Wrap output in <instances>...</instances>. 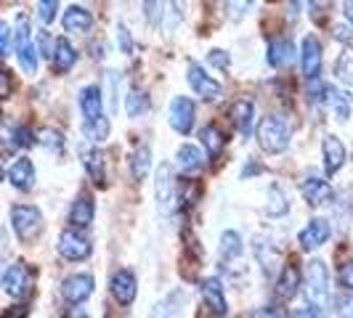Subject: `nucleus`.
<instances>
[{"instance_id": "nucleus-27", "label": "nucleus", "mask_w": 353, "mask_h": 318, "mask_svg": "<svg viewBox=\"0 0 353 318\" xmlns=\"http://www.w3.org/2000/svg\"><path fill=\"white\" fill-rule=\"evenodd\" d=\"M327 104L332 106V114H335L337 123H348L353 114V96L340 88L327 85Z\"/></svg>"}, {"instance_id": "nucleus-41", "label": "nucleus", "mask_w": 353, "mask_h": 318, "mask_svg": "<svg viewBox=\"0 0 353 318\" xmlns=\"http://www.w3.org/2000/svg\"><path fill=\"white\" fill-rule=\"evenodd\" d=\"M250 6H252V0H226V11H229V17L234 21H239V19L245 17V11H248Z\"/></svg>"}, {"instance_id": "nucleus-48", "label": "nucleus", "mask_w": 353, "mask_h": 318, "mask_svg": "<svg viewBox=\"0 0 353 318\" xmlns=\"http://www.w3.org/2000/svg\"><path fill=\"white\" fill-rule=\"evenodd\" d=\"M51 45H53L51 35H48V32H40V51H37V53H43L46 59H51V51H53Z\"/></svg>"}, {"instance_id": "nucleus-25", "label": "nucleus", "mask_w": 353, "mask_h": 318, "mask_svg": "<svg viewBox=\"0 0 353 318\" xmlns=\"http://www.w3.org/2000/svg\"><path fill=\"white\" fill-rule=\"evenodd\" d=\"M301 64H303V74L311 80V77H319L321 72V45L314 35L303 37L301 45Z\"/></svg>"}, {"instance_id": "nucleus-4", "label": "nucleus", "mask_w": 353, "mask_h": 318, "mask_svg": "<svg viewBox=\"0 0 353 318\" xmlns=\"http://www.w3.org/2000/svg\"><path fill=\"white\" fill-rule=\"evenodd\" d=\"M305 300L311 308H316L321 313V308L330 305V273H327V265L321 260H311L308 271H305Z\"/></svg>"}, {"instance_id": "nucleus-50", "label": "nucleus", "mask_w": 353, "mask_h": 318, "mask_svg": "<svg viewBox=\"0 0 353 318\" xmlns=\"http://www.w3.org/2000/svg\"><path fill=\"white\" fill-rule=\"evenodd\" d=\"M90 48H93V59H96V61H104V45H101V43H93V45H90Z\"/></svg>"}, {"instance_id": "nucleus-34", "label": "nucleus", "mask_w": 353, "mask_h": 318, "mask_svg": "<svg viewBox=\"0 0 353 318\" xmlns=\"http://www.w3.org/2000/svg\"><path fill=\"white\" fill-rule=\"evenodd\" d=\"M83 136L90 143H104L109 138V120L104 114L96 117V120H83Z\"/></svg>"}, {"instance_id": "nucleus-19", "label": "nucleus", "mask_w": 353, "mask_h": 318, "mask_svg": "<svg viewBox=\"0 0 353 318\" xmlns=\"http://www.w3.org/2000/svg\"><path fill=\"white\" fill-rule=\"evenodd\" d=\"M229 117L234 127L239 130V136L250 138L252 136V127H255V104L248 101V98H236L229 109Z\"/></svg>"}, {"instance_id": "nucleus-18", "label": "nucleus", "mask_w": 353, "mask_h": 318, "mask_svg": "<svg viewBox=\"0 0 353 318\" xmlns=\"http://www.w3.org/2000/svg\"><path fill=\"white\" fill-rule=\"evenodd\" d=\"M8 183L17 189V191H32L35 189V165L32 159L19 157L11 167H8Z\"/></svg>"}, {"instance_id": "nucleus-21", "label": "nucleus", "mask_w": 353, "mask_h": 318, "mask_svg": "<svg viewBox=\"0 0 353 318\" xmlns=\"http://www.w3.org/2000/svg\"><path fill=\"white\" fill-rule=\"evenodd\" d=\"M301 289V268L292 263H287L279 271V279H276V300L290 302Z\"/></svg>"}, {"instance_id": "nucleus-3", "label": "nucleus", "mask_w": 353, "mask_h": 318, "mask_svg": "<svg viewBox=\"0 0 353 318\" xmlns=\"http://www.w3.org/2000/svg\"><path fill=\"white\" fill-rule=\"evenodd\" d=\"M11 229L17 233V239L21 244H30L35 242L37 236L46 229V220H43V212L32 207V204H14L11 207Z\"/></svg>"}, {"instance_id": "nucleus-15", "label": "nucleus", "mask_w": 353, "mask_h": 318, "mask_svg": "<svg viewBox=\"0 0 353 318\" xmlns=\"http://www.w3.org/2000/svg\"><path fill=\"white\" fill-rule=\"evenodd\" d=\"M199 292H202V300L210 308L212 316H226L229 313V302H226V292H223V284L218 282L215 276L205 279L199 284Z\"/></svg>"}, {"instance_id": "nucleus-46", "label": "nucleus", "mask_w": 353, "mask_h": 318, "mask_svg": "<svg viewBox=\"0 0 353 318\" xmlns=\"http://www.w3.org/2000/svg\"><path fill=\"white\" fill-rule=\"evenodd\" d=\"M332 37L340 40L343 45H353V27L351 30H348V27H335V30H332Z\"/></svg>"}, {"instance_id": "nucleus-20", "label": "nucleus", "mask_w": 353, "mask_h": 318, "mask_svg": "<svg viewBox=\"0 0 353 318\" xmlns=\"http://www.w3.org/2000/svg\"><path fill=\"white\" fill-rule=\"evenodd\" d=\"M80 162H83V167H85V173L90 176V180L96 183V186H106V165H104V154L96 149V146H80Z\"/></svg>"}, {"instance_id": "nucleus-33", "label": "nucleus", "mask_w": 353, "mask_h": 318, "mask_svg": "<svg viewBox=\"0 0 353 318\" xmlns=\"http://www.w3.org/2000/svg\"><path fill=\"white\" fill-rule=\"evenodd\" d=\"M152 170V151L146 146H139L133 154H130V176L133 180H143Z\"/></svg>"}, {"instance_id": "nucleus-1", "label": "nucleus", "mask_w": 353, "mask_h": 318, "mask_svg": "<svg viewBox=\"0 0 353 318\" xmlns=\"http://www.w3.org/2000/svg\"><path fill=\"white\" fill-rule=\"evenodd\" d=\"M255 136H258V146L265 154H284L290 149V141H292V127L284 117L271 114V117L261 120Z\"/></svg>"}, {"instance_id": "nucleus-17", "label": "nucleus", "mask_w": 353, "mask_h": 318, "mask_svg": "<svg viewBox=\"0 0 353 318\" xmlns=\"http://www.w3.org/2000/svg\"><path fill=\"white\" fill-rule=\"evenodd\" d=\"M321 157H324V173L332 178L340 173V167L345 165L348 154H345V146L337 136H327L324 143H321Z\"/></svg>"}, {"instance_id": "nucleus-44", "label": "nucleus", "mask_w": 353, "mask_h": 318, "mask_svg": "<svg viewBox=\"0 0 353 318\" xmlns=\"http://www.w3.org/2000/svg\"><path fill=\"white\" fill-rule=\"evenodd\" d=\"M117 43H120V51L125 53V56H133V37H130V32H128V27H123L120 24V30H117Z\"/></svg>"}, {"instance_id": "nucleus-13", "label": "nucleus", "mask_w": 353, "mask_h": 318, "mask_svg": "<svg viewBox=\"0 0 353 318\" xmlns=\"http://www.w3.org/2000/svg\"><path fill=\"white\" fill-rule=\"evenodd\" d=\"M330 236H332V226L324 220V218H311L308 220V226L298 233V242H301L303 249H319L324 247L327 242H330Z\"/></svg>"}, {"instance_id": "nucleus-37", "label": "nucleus", "mask_w": 353, "mask_h": 318, "mask_svg": "<svg viewBox=\"0 0 353 318\" xmlns=\"http://www.w3.org/2000/svg\"><path fill=\"white\" fill-rule=\"evenodd\" d=\"M61 0H37V19L43 24H53L56 21V11H59Z\"/></svg>"}, {"instance_id": "nucleus-43", "label": "nucleus", "mask_w": 353, "mask_h": 318, "mask_svg": "<svg viewBox=\"0 0 353 318\" xmlns=\"http://www.w3.org/2000/svg\"><path fill=\"white\" fill-rule=\"evenodd\" d=\"M11 93H14V77L8 70H0V101L11 98Z\"/></svg>"}, {"instance_id": "nucleus-22", "label": "nucleus", "mask_w": 353, "mask_h": 318, "mask_svg": "<svg viewBox=\"0 0 353 318\" xmlns=\"http://www.w3.org/2000/svg\"><path fill=\"white\" fill-rule=\"evenodd\" d=\"M77 64V51L72 48V43L67 37H56L53 40V51H51V67L56 74H67Z\"/></svg>"}, {"instance_id": "nucleus-11", "label": "nucleus", "mask_w": 353, "mask_h": 318, "mask_svg": "<svg viewBox=\"0 0 353 318\" xmlns=\"http://www.w3.org/2000/svg\"><path fill=\"white\" fill-rule=\"evenodd\" d=\"M186 77H189V85L194 90L199 98H205V101H215L223 88H221V83H215L210 74L205 72L202 64H196V61H189V70H186Z\"/></svg>"}, {"instance_id": "nucleus-24", "label": "nucleus", "mask_w": 353, "mask_h": 318, "mask_svg": "<svg viewBox=\"0 0 353 318\" xmlns=\"http://www.w3.org/2000/svg\"><path fill=\"white\" fill-rule=\"evenodd\" d=\"M96 215V204L90 194H77L70 207V226L72 229H88Z\"/></svg>"}, {"instance_id": "nucleus-12", "label": "nucleus", "mask_w": 353, "mask_h": 318, "mask_svg": "<svg viewBox=\"0 0 353 318\" xmlns=\"http://www.w3.org/2000/svg\"><path fill=\"white\" fill-rule=\"evenodd\" d=\"M170 127L178 136H189L194 127V101L186 96H176L170 101Z\"/></svg>"}, {"instance_id": "nucleus-16", "label": "nucleus", "mask_w": 353, "mask_h": 318, "mask_svg": "<svg viewBox=\"0 0 353 318\" xmlns=\"http://www.w3.org/2000/svg\"><path fill=\"white\" fill-rule=\"evenodd\" d=\"M252 252H255V257H258L265 276H276V271L282 265V252L276 249V244L271 239H265V236H258L255 244H252Z\"/></svg>"}, {"instance_id": "nucleus-45", "label": "nucleus", "mask_w": 353, "mask_h": 318, "mask_svg": "<svg viewBox=\"0 0 353 318\" xmlns=\"http://www.w3.org/2000/svg\"><path fill=\"white\" fill-rule=\"evenodd\" d=\"M8 48H11V27L0 19V59L8 56Z\"/></svg>"}, {"instance_id": "nucleus-5", "label": "nucleus", "mask_w": 353, "mask_h": 318, "mask_svg": "<svg viewBox=\"0 0 353 318\" xmlns=\"http://www.w3.org/2000/svg\"><path fill=\"white\" fill-rule=\"evenodd\" d=\"M221 268L231 276L245 273V242L236 231L221 233Z\"/></svg>"}, {"instance_id": "nucleus-10", "label": "nucleus", "mask_w": 353, "mask_h": 318, "mask_svg": "<svg viewBox=\"0 0 353 318\" xmlns=\"http://www.w3.org/2000/svg\"><path fill=\"white\" fill-rule=\"evenodd\" d=\"M93 289H96V282L90 273H74L61 282V297L67 305H83L93 295Z\"/></svg>"}, {"instance_id": "nucleus-29", "label": "nucleus", "mask_w": 353, "mask_h": 318, "mask_svg": "<svg viewBox=\"0 0 353 318\" xmlns=\"http://www.w3.org/2000/svg\"><path fill=\"white\" fill-rule=\"evenodd\" d=\"M178 167H181V173L183 176H189V173H199L202 167H205V154L196 149V146H189V143H183L181 149H178Z\"/></svg>"}, {"instance_id": "nucleus-42", "label": "nucleus", "mask_w": 353, "mask_h": 318, "mask_svg": "<svg viewBox=\"0 0 353 318\" xmlns=\"http://www.w3.org/2000/svg\"><path fill=\"white\" fill-rule=\"evenodd\" d=\"M337 284H340L345 292H353V260L345 265H340V271H337Z\"/></svg>"}, {"instance_id": "nucleus-39", "label": "nucleus", "mask_w": 353, "mask_h": 318, "mask_svg": "<svg viewBox=\"0 0 353 318\" xmlns=\"http://www.w3.org/2000/svg\"><path fill=\"white\" fill-rule=\"evenodd\" d=\"M332 305H335L337 316L353 318V297L351 295H337V297H332Z\"/></svg>"}, {"instance_id": "nucleus-51", "label": "nucleus", "mask_w": 353, "mask_h": 318, "mask_svg": "<svg viewBox=\"0 0 353 318\" xmlns=\"http://www.w3.org/2000/svg\"><path fill=\"white\" fill-rule=\"evenodd\" d=\"M290 3H292V8H298V6H301V0H290Z\"/></svg>"}, {"instance_id": "nucleus-6", "label": "nucleus", "mask_w": 353, "mask_h": 318, "mask_svg": "<svg viewBox=\"0 0 353 318\" xmlns=\"http://www.w3.org/2000/svg\"><path fill=\"white\" fill-rule=\"evenodd\" d=\"M56 247H59V255H61L64 260H70V263H83V260H88L90 252H93V244H90L88 239L77 229L61 231Z\"/></svg>"}, {"instance_id": "nucleus-47", "label": "nucleus", "mask_w": 353, "mask_h": 318, "mask_svg": "<svg viewBox=\"0 0 353 318\" xmlns=\"http://www.w3.org/2000/svg\"><path fill=\"white\" fill-rule=\"evenodd\" d=\"M330 8V0H311V14L316 21H324V14Z\"/></svg>"}, {"instance_id": "nucleus-23", "label": "nucleus", "mask_w": 353, "mask_h": 318, "mask_svg": "<svg viewBox=\"0 0 353 318\" xmlns=\"http://www.w3.org/2000/svg\"><path fill=\"white\" fill-rule=\"evenodd\" d=\"M77 104L83 112V120H96L104 114V90L99 85H85L77 96Z\"/></svg>"}, {"instance_id": "nucleus-36", "label": "nucleus", "mask_w": 353, "mask_h": 318, "mask_svg": "<svg viewBox=\"0 0 353 318\" xmlns=\"http://www.w3.org/2000/svg\"><path fill=\"white\" fill-rule=\"evenodd\" d=\"M46 151H51V154H61L64 151V136L59 133V130H53V127H46V130H40L35 138Z\"/></svg>"}, {"instance_id": "nucleus-35", "label": "nucleus", "mask_w": 353, "mask_h": 318, "mask_svg": "<svg viewBox=\"0 0 353 318\" xmlns=\"http://www.w3.org/2000/svg\"><path fill=\"white\" fill-rule=\"evenodd\" d=\"M35 146V133L27 127V125H17L11 127V136H8V151L14 149H30Z\"/></svg>"}, {"instance_id": "nucleus-7", "label": "nucleus", "mask_w": 353, "mask_h": 318, "mask_svg": "<svg viewBox=\"0 0 353 318\" xmlns=\"http://www.w3.org/2000/svg\"><path fill=\"white\" fill-rule=\"evenodd\" d=\"M3 292L14 300H21L32 292V273L24 263H14L3 273Z\"/></svg>"}, {"instance_id": "nucleus-8", "label": "nucleus", "mask_w": 353, "mask_h": 318, "mask_svg": "<svg viewBox=\"0 0 353 318\" xmlns=\"http://www.w3.org/2000/svg\"><path fill=\"white\" fill-rule=\"evenodd\" d=\"M154 194H157V207L162 215H170L176 207V180H173V167L159 165L154 176Z\"/></svg>"}, {"instance_id": "nucleus-26", "label": "nucleus", "mask_w": 353, "mask_h": 318, "mask_svg": "<svg viewBox=\"0 0 353 318\" xmlns=\"http://www.w3.org/2000/svg\"><path fill=\"white\" fill-rule=\"evenodd\" d=\"M292 56H295V48H292V40L287 37H274L265 48V64L274 67V70H282L287 64H292Z\"/></svg>"}, {"instance_id": "nucleus-14", "label": "nucleus", "mask_w": 353, "mask_h": 318, "mask_svg": "<svg viewBox=\"0 0 353 318\" xmlns=\"http://www.w3.org/2000/svg\"><path fill=\"white\" fill-rule=\"evenodd\" d=\"M301 194L303 199L311 204V207H321V204H327L330 199H335V191H332V186L324 180V178L319 176H305L301 180Z\"/></svg>"}, {"instance_id": "nucleus-2", "label": "nucleus", "mask_w": 353, "mask_h": 318, "mask_svg": "<svg viewBox=\"0 0 353 318\" xmlns=\"http://www.w3.org/2000/svg\"><path fill=\"white\" fill-rule=\"evenodd\" d=\"M14 51L24 74H37V45L32 40V24L27 14H19L14 27Z\"/></svg>"}, {"instance_id": "nucleus-30", "label": "nucleus", "mask_w": 353, "mask_h": 318, "mask_svg": "<svg viewBox=\"0 0 353 318\" xmlns=\"http://www.w3.org/2000/svg\"><path fill=\"white\" fill-rule=\"evenodd\" d=\"M152 109V101H149V93L143 88H130L128 96H125V114L130 120H139L146 112Z\"/></svg>"}, {"instance_id": "nucleus-32", "label": "nucleus", "mask_w": 353, "mask_h": 318, "mask_svg": "<svg viewBox=\"0 0 353 318\" xmlns=\"http://www.w3.org/2000/svg\"><path fill=\"white\" fill-rule=\"evenodd\" d=\"M290 212V199L284 194L279 186H271L268 189V196H265V215L268 218H282Z\"/></svg>"}, {"instance_id": "nucleus-28", "label": "nucleus", "mask_w": 353, "mask_h": 318, "mask_svg": "<svg viewBox=\"0 0 353 318\" xmlns=\"http://www.w3.org/2000/svg\"><path fill=\"white\" fill-rule=\"evenodd\" d=\"M61 24H64V30L72 32V35L88 32L90 27H93V14H90L88 8H83V6H70L64 11V17H61Z\"/></svg>"}, {"instance_id": "nucleus-49", "label": "nucleus", "mask_w": 353, "mask_h": 318, "mask_svg": "<svg viewBox=\"0 0 353 318\" xmlns=\"http://www.w3.org/2000/svg\"><path fill=\"white\" fill-rule=\"evenodd\" d=\"M343 17L353 27V0H343Z\"/></svg>"}, {"instance_id": "nucleus-38", "label": "nucleus", "mask_w": 353, "mask_h": 318, "mask_svg": "<svg viewBox=\"0 0 353 318\" xmlns=\"http://www.w3.org/2000/svg\"><path fill=\"white\" fill-rule=\"evenodd\" d=\"M335 72H337V77H340L343 83L353 85V56H348V53H345V56H340Z\"/></svg>"}, {"instance_id": "nucleus-40", "label": "nucleus", "mask_w": 353, "mask_h": 318, "mask_svg": "<svg viewBox=\"0 0 353 318\" xmlns=\"http://www.w3.org/2000/svg\"><path fill=\"white\" fill-rule=\"evenodd\" d=\"M208 61H210L215 70H221V72H226L231 67V59H229V53L226 51H221V48H212L210 53H208Z\"/></svg>"}, {"instance_id": "nucleus-31", "label": "nucleus", "mask_w": 353, "mask_h": 318, "mask_svg": "<svg viewBox=\"0 0 353 318\" xmlns=\"http://www.w3.org/2000/svg\"><path fill=\"white\" fill-rule=\"evenodd\" d=\"M199 141L205 146L208 157L215 159L223 151V146H226V136L218 130V125H205V127H199Z\"/></svg>"}, {"instance_id": "nucleus-9", "label": "nucleus", "mask_w": 353, "mask_h": 318, "mask_svg": "<svg viewBox=\"0 0 353 318\" xmlns=\"http://www.w3.org/2000/svg\"><path fill=\"white\" fill-rule=\"evenodd\" d=\"M109 292H112V297L117 305H133L136 300V295H139V282H136V273L133 271H128V268H120V271H114L112 273V282H109Z\"/></svg>"}]
</instances>
